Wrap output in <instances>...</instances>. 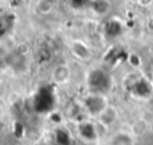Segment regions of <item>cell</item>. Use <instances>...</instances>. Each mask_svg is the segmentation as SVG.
Segmentation results:
<instances>
[{
    "label": "cell",
    "mask_w": 153,
    "mask_h": 145,
    "mask_svg": "<svg viewBox=\"0 0 153 145\" xmlns=\"http://www.w3.org/2000/svg\"><path fill=\"white\" fill-rule=\"evenodd\" d=\"M1 114H3V106H1V103H0V117H1Z\"/></svg>",
    "instance_id": "9a60e30c"
},
{
    "label": "cell",
    "mask_w": 153,
    "mask_h": 145,
    "mask_svg": "<svg viewBox=\"0 0 153 145\" xmlns=\"http://www.w3.org/2000/svg\"><path fill=\"white\" fill-rule=\"evenodd\" d=\"M129 1L134 3V4H140V1H141V0H129Z\"/></svg>",
    "instance_id": "5bb4252c"
},
{
    "label": "cell",
    "mask_w": 153,
    "mask_h": 145,
    "mask_svg": "<svg viewBox=\"0 0 153 145\" xmlns=\"http://www.w3.org/2000/svg\"><path fill=\"white\" fill-rule=\"evenodd\" d=\"M117 118H118V110H117V108L109 105L108 108L101 113V116L97 118V121H98V124H101L102 126H105L106 129H108V128L113 126V125L116 124Z\"/></svg>",
    "instance_id": "52a82bcc"
},
{
    "label": "cell",
    "mask_w": 153,
    "mask_h": 145,
    "mask_svg": "<svg viewBox=\"0 0 153 145\" xmlns=\"http://www.w3.org/2000/svg\"><path fill=\"white\" fill-rule=\"evenodd\" d=\"M128 62H129L133 67H140V65H141L140 57L136 55V54H130V55H128Z\"/></svg>",
    "instance_id": "7c38bea8"
},
{
    "label": "cell",
    "mask_w": 153,
    "mask_h": 145,
    "mask_svg": "<svg viewBox=\"0 0 153 145\" xmlns=\"http://www.w3.org/2000/svg\"><path fill=\"white\" fill-rule=\"evenodd\" d=\"M153 3V0H141L140 1V5H143V7H148V5H151Z\"/></svg>",
    "instance_id": "4fadbf2b"
},
{
    "label": "cell",
    "mask_w": 153,
    "mask_h": 145,
    "mask_svg": "<svg viewBox=\"0 0 153 145\" xmlns=\"http://www.w3.org/2000/svg\"><path fill=\"white\" fill-rule=\"evenodd\" d=\"M98 122H91L87 120H82L78 124V136L86 143H94L97 141V138L100 137V132H98Z\"/></svg>",
    "instance_id": "277c9868"
},
{
    "label": "cell",
    "mask_w": 153,
    "mask_h": 145,
    "mask_svg": "<svg viewBox=\"0 0 153 145\" xmlns=\"http://www.w3.org/2000/svg\"><path fill=\"white\" fill-rule=\"evenodd\" d=\"M71 77V69L69 67V65L66 63H59L51 71V79H53L54 83L56 85H63Z\"/></svg>",
    "instance_id": "8992f818"
},
{
    "label": "cell",
    "mask_w": 153,
    "mask_h": 145,
    "mask_svg": "<svg viewBox=\"0 0 153 145\" xmlns=\"http://www.w3.org/2000/svg\"><path fill=\"white\" fill-rule=\"evenodd\" d=\"M89 8L93 11L95 15H105L109 10H110V3L109 0H90Z\"/></svg>",
    "instance_id": "30bf717a"
},
{
    "label": "cell",
    "mask_w": 153,
    "mask_h": 145,
    "mask_svg": "<svg viewBox=\"0 0 153 145\" xmlns=\"http://www.w3.org/2000/svg\"><path fill=\"white\" fill-rule=\"evenodd\" d=\"M86 85L90 93H97V94H108L113 86V79L111 75L105 69L95 67L90 70L86 77Z\"/></svg>",
    "instance_id": "6da1fadb"
},
{
    "label": "cell",
    "mask_w": 153,
    "mask_h": 145,
    "mask_svg": "<svg viewBox=\"0 0 153 145\" xmlns=\"http://www.w3.org/2000/svg\"><path fill=\"white\" fill-rule=\"evenodd\" d=\"M125 89L129 91L130 95L138 100H148L153 94V86L146 78L140 74H129L124 81Z\"/></svg>",
    "instance_id": "7a4b0ae2"
},
{
    "label": "cell",
    "mask_w": 153,
    "mask_h": 145,
    "mask_svg": "<svg viewBox=\"0 0 153 145\" xmlns=\"http://www.w3.org/2000/svg\"><path fill=\"white\" fill-rule=\"evenodd\" d=\"M70 51H71L73 57L81 62L90 61L93 57V51L90 48V46L87 43H85L83 40H73L70 43Z\"/></svg>",
    "instance_id": "5b68a950"
},
{
    "label": "cell",
    "mask_w": 153,
    "mask_h": 145,
    "mask_svg": "<svg viewBox=\"0 0 153 145\" xmlns=\"http://www.w3.org/2000/svg\"><path fill=\"white\" fill-rule=\"evenodd\" d=\"M110 105L108 97L105 94H97V93H89L82 100V109L90 117L98 118L103 110Z\"/></svg>",
    "instance_id": "3957f363"
},
{
    "label": "cell",
    "mask_w": 153,
    "mask_h": 145,
    "mask_svg": "<svg viewBox=\"0 0 153 145\" xmlns=\"http://www.w3.org/2000/svg\"><path fill=\"white\" fill-rule=\"evenodd\" d=\"M56 5H58V0H38L35 4V11L39 15L46 16L53 13L56 10Z\"/></svg>",
    "instance_id": "ba28073f"
},
{
    "label": "cell",
    "mask_w": 153,
    "mask_h": 145,
    "mask_svg": "<svg viewBox=\"0 0 153 145\" xmlns=\"http://www.w3.org/2000/svg\"><path fill=\"white\" fill-rule=\"evenodd\" d=\"M109 145H134V138L130 133L117 132L109 140Z\"/></svg>",
    "instance_id": "9c48e42d"
},
{
    "label": "cell",
    "mask_w": 153,
    "mask_h": 145,
    "mask_svg": "<svg viewBox=\"0 0 153 145\" xmlns=\"http://www.w3.org/2000/svg\"><path fill=\"white\" fill-rule=\"evenodd\" d=\"M56 141H58L59 145H69V143H70L69 133H66L63 129H59L58 132H56Z\"/></svg>",
    "instance_id": "8fae6325"
}]
</instances>
